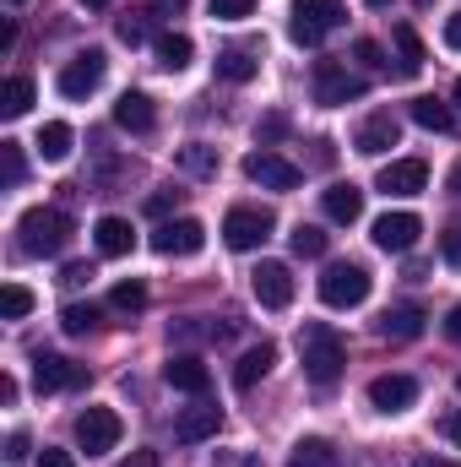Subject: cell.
I'll use <instances>...</instances> for the list:
<instances>
[{
  "label": "cell",
  "mask_w": 461,
  "mask_h": 467,
  "mask_svg": "<svg viewBox=\"0 0 461 467\" xmlns=\"http://www.w3.org/2000/svg\"><path fill=\"white\" fill-rule=\"evenodd\" d=\"M413 467H461V462H451V457H418Z\"/></svg>",
  "instance_id": "53"
},
{
  "label": "cell",
  "mask_w": 461,
  "mask_h": 467,
  "mask_svg": "<svg viewBox=\"0 0 461 467\" xmlns=\"http://www.w3.org/2000/svg\"><path fill=\"white\" fill-rule=\"evenodd\" d=\"M174 207H179V191H152V196H147V213H152V218H163V223H169V213H174Z\"/></svg>",
  "instance_id": "39"
},
{
  "label": "cell",
  "mask_w": 461,
  "mask_h": 467,
  "mask_svg": "<svg viewBox=\"0 0 461 467\" xmlns=\"http://www.w3.org/2000/svg\"><path fill=\"white\" fill-rule=\"evenodd\" d=\"M413 119H418L424 130H451V125H456L451 104H440V99H413Z\"/></svg>",
  "instance_id": "30"
},
{
  "label": "cell",
  "mask_w": 461,
  "mask_h": 467,
  "mask_svg": "<svg viewBox=\"0 0 461 467\" xmlns=\"http://www.w3.org/2000/svg\"><path fill=\"white\" fill-rule=\"evenodd\" d=\"M27 109H33V82H27V77H11V82L0 88V115L22 119Z\"/></svg>",
  "instance_id": "28"
},
{
  "label": "cell",
  "mask_w": 461,
  "mask_h": 467,
  "mask_svg": "<svg viewBox=\"0 0 461 467\" xmlns=\"http://www.w3.org/2000/svg\"><path fill=\"white\" fill-rule=\"evenodd\" d=\"M374 185H380L385 196H424V191H429V163H424V158H391Z\"/></svg>",
  "instance_id": "12"
},
{
  "label": "cell",
  "mask_w": 461,
  "mask_h": 467,
  "mask_svg": "<svg viewBox=\"0 0 461 467\" xmlns=\"http://www.w3.org/2000/svg\"><path fill=\"white\" fill-rule=\"evenodd\" d=\"M332 158H337L332 141H315V169H332Z\"/></svg>",
  "instance_id": "49"
},
{
  "label": "cell",
  "mask_w": 461,
  "mask_h": 467,
  "mask_svg": "<svg viewBox=\"0 0 461 467\" xmlns=\"http://www.w3.org/2000/svg\"><path fill=\"white\" fill-rule=\"evenodd\" d=\"M11 5H22V0H11Z\"/></svg>",
  "instance_id": "59"
},
{
  "label": "cell",
  "mask_w": 461,
  "mask_h": 467,
  "mask_svg": "<svg viewBox=\"0 0 461 467\" xmlns=\"http://www.w3.org/2000/svg\"><path fill=\"white\" fill-rule=\"evenodd\" d=\"M163 380L174 386V391H190V397H207V386H212V369L196 358V353H174L169 364H163Z\"/></svg>",
  "instance_id": "17"
},
{
  "label": "cell",
  "mask_w": 461,
  "mask_h": 467,
  "mask_svg": "<svg viewBox=\"0 0 461 467\" xmlns=\"http://www.w3.org/2000/svg\"><path fill=\"white\" fill-rule=\"evenodd\" d=\"M115 33H119V44H130V49L147 44V16H141V11H125V16L115 22Z\"/></svg>",
  "instance_id": "36"
},
{
  "label": "cell",
  "mask_w": 461,
  "mask_h": 467,
  "mask_svg": "<svg viewBox=\"0 0 461 467\" xmlns=\"http://www.w3.org/2000/svg\"><path fill=\"white\" fill-rule=\"evenodd\" d=\"M299 358H304L310 386L332 391V386L343 380V364H347V348H343V337H337V327H326V321H304V327H299Z\"/></svg>",
  "instance_id": "1"
},
{
  "label": "cell",
  "mask_w": 461,
  "mask_h": 467,
  "mask_svg": "<svg viewBox=\"0 0 461 467\" xmlns=\"http://www.w3.org/2000/svg\"><path fill=\"white\" fill-rule=\"evenodd\" d=\"M0 402H5V408L16 402V380H11V375H0Z\"/></svg>",
  "instance_id": "52"
},
{
  "label": "cell",
  "mask_w": 461,
  "mask_h": 467,
  "mask_svg": "<svg viewBox=\"0 0 461 467\" xmlns=\"http://www.w3.org/2000/svg\"><path fill=\"white\" fill-rule=\"evenodd\" d=\"M33 310V288H22V283H5V294H0V316L5 321H22Z\"/></svg>",
  "instance_id": "33"
},
{
  "label": "cell",
  "mask_w": 461,
  "mask_h": 467,
  "mask_svg": "<svg viewBox=\"0 0 461 467\" xmlns=\"http://www.w3.org/2000/svg\"><path fill=\"white\" fill-rule=\"evenodd\" d=\"M288 244H293V255H326V229L299 223V229L288 234Z\"/></svg>",
  "instance_id": "34"
},
{
  "label": "cell",
  "mask_w": 461,
  "mask_h": 467,
  "mask_svg": "<svg viewBox=\"0 0 461 467\" xmlns=\"http://www.w3.org/2000/svg\"><path fill=\"white\" fill-rule=\"evenodd\" d=\"M271 364H277V343H255V348H244V358L233 364V386H239V391H255V380H266Z\"/></svg>",
  "instance_id": "22"
},
{
  "label": "cell",
  "mask_w": 461,
  "mask_h": 467,
  "mask_svg": "<svg viewBox=\"0 0 461 467\" xmlns=\"http://www.w3.org/2000/svg\"><path fill=\"white\" fill-rule=\"evenodd\" d=\"M446 337L461 343V305H451V316H446Z\"/></svg>",
  "instance_id": "48"
},
{
  "label": "cell",
  "mask_w": 461,
  "mask_h": 467,
  "mask_svg": "<svg viewBox=\"0 0 461 467\" xmlns=\"http://www.w3.org/2000/svg\"><path fill=\"white\" fill-rule=\"evenodd\" d=\"M185 5H190V0H152V11H158V16H179Z\"/></svg>",
  "instance_id": "47"
},
{
  "label": "cell",
  "mask_w": 461,
  "mask_h": 467,
  "mask_svg": "<svg viewBox=\"0 0 461 467\" xmlns=\"http://www.w3.org/2000/svg\"><path fill=\"white\" fill-rule=\"evenodd\" d=\"M33 467H77V457H71V451H60V446H44Z\"/></svg>",
  "instance_id": "43"
},
{
  "label": "cell",
  "mask_w": 461,
  "mask_h": 467,
  "mask_svg": "<svg viewBox=\"0 0 461 467\" xmlns=\"http://www.w3.org/2000/svg\"><path fill=\"white\" fill-rule=\"evenodd\" d=\"M190 55H196L190 33H163V38H158V66H163V71H185Z\"/></svg>",
  "instance_id": "26"
},
{
  "label": "cell",
  "mask_w": 461,
  "mask_h": 467,
  "mask_svg": "<svg viewBox=\"0 0 461 467\" xmlns=\"http://www.w3.org/2000/svg\"><path fill=\"white\" fill-rule=\"evenodd\" d=\"M119 435H125V424H119L115 408H82V413H77V446H82L87 457L115 451Z\"/></svg>",
  "instance_id": "7"
},
{
  "label": "cell",
  "mask_w": 461,
  "mask_h": 467,
  "mask_svg": "<svg viewBox=\"0 0 461 467\" xmlns=\"http://www.w3.org/2000/svg\"><path fill=\"white\" fill-rule=\"evenodd\" d=\"M82 5H87V11H104V5H109V0H82Z\"/></svg>",
  "instance_id": "55"
},
{
  "label": "cell",
  "mask_w": 461,
  "mask_h": 467,
  "mask_svg": "<svg viewBox=\"0 0 461 467\" xmlns=\"http://www.w3.org/2000/svg\"><path fill=\"white\" fill-rule=\"evenodd\" d=\"M93 244H98V255L119 261V255L136 250V229H130L125 218H98V223H93Z\"/></svg>",
  "instance_id": "23"
},
{
  "label": "cell",
  "mask_w": 461,
  "mask_h": 467,
  "mask_svg": "<svg viewBox=\"0 0 461 467\" xmlns=\"http://www.w3.org/2000/svg\"><path fill=\"white\" fill-rule=\"evenodd\" d=\"M440 435H446L451 446H461V408H456V413H446V419H440Z\"/></svg>",
  "instance_id": "46"
},
{
  "label": "cell",
  "mask_w": 461,
  "mask_h": 467,
  "mask_svg": "<svg viewBox=\"0 0 461 467\" xmlns=\"http://www.w3.org/2000/svg\"><path fill=\"white\" fill-rule=\"evenodd\" d=\"M321 213H326V218H332V223H358V218H364V191H358V185H343V180H337V185H326V191H321Z\"/></svg>",
  "instance_id": "19"
},
{
  "label": "cell",
  "mask_w": 461,
  "mask_h": 467,
  "mask_svg": "<svg viewBox=\"0 0 461 467\" xmlns=\"http://www.w3.org/2000/svg\"><path fill=\"white\" fill-rule=\"evenodd\" d=\"M0 163H5V185L16 191V185H22V169H27V163H22V147H16V141H0Z\"/></svg>",
  "instance_id": "37"
},
{
  "label": "cell",
  "mask_w": 461,
  "mask_h": 467,
  "mask_svg": "<svg viewBox=\"0 0 461 467\" xmlns=\"http://www.w3.org/2000/svg\"><path fill=\"white\" fill-rule=\"evenodd\" d=\"M223 430V408H212V402H196V408H185L179 419H174V441L179 446H201V441H212Z\"/></svg>",
  "instance_id": "16"
},
{
  "label": "cell",
  "mask_w": 461,
  "mask_h": 467,
  "mask_svg": "<svg viewBox=\"0 0 461 467\" xmlns=\"http://www.w3.org/2000/svg\"><path fill=\"white\" fill-rule=\"evenodd\" d=\"M369 5H391V0H369Z\"/></svg>",
  "instance_id": "57"
},
{
  "label": "cell",
  "mask_w": 461,
  "mask_h": 467,
  "mask_svg": "<svg viewBox=\"0 0 461 467\" xmlns=\"http://www.w3.org/2000/svg\"><path fill=\"white\" fill-rule=\"evenodd\" d=\"M451 191H456V196H461V163H456V169H451Z\"/></svg>",
  "instance_id": "54"
},
{
  "label": "cell",
  "mask_w": 461,
  "mask_h": 467,
  "mask_svg": "<svg viewBox=\"0 0 461 467\" xmlns=\"http://www.w3.org/2000/svg\"><path fill=\"white\" fill-rule=\"evenodd\" d=\"M115 125H119V130H130V136H147V130L158 125V109H152V99H147V93H119Z\"/></svg>",
  "instance_id": "21"
},
{
  "label": "cell",
  "mask_w": 461,
  "mask_h": 467,
  "mask_svg": "<svg viewBox=\"0 0 461 467\" xmlns=\"http://www.w3.org/2000/svg\"><path fill=\"white\" fill-rule=\"evenodd\" d=\"M71 213H60V207H33V213H22V223H16V244H22V255H60L66 244H71Z\"/></svg>",
  "instance_id": "2"
},
{
  "label": "cell",
  "mask_w": 461,
  "mask_h": 467,
  "mask_svg": "<svg viewBox=\"0 0 461 467\" xmlns=\"http://www.w3.org/2000/svg\"><path fill=\"white\" fill-rule=\"evenodd\" d=\"M104 71H109V60H104V49H82L77 60H66V66H60V77H55V88H60V99H71V104H82V99H93V93L104 88Z\"/></svg>",
  "instance_id": "5"
},
{
  "label": "cell",
  "mask_w": 461,
  "mask_h": 467,
  "mask_svg": "<svg viewBox=\"0 0 461 467\" xmlns=\"http://www.w3.org/2000/svg\"><path fill=\"white\" fill-rule=\"evenodd\" d=\"M244 180H255V185H266V191H293V185H299V163H288V158L271 152V147H255V152L244 158Z\"/></svg>",
  "instance_id": "9"
},
{
  "label": "cell",
  "mask_w": 461,
  "mask_h": 467,
  "mask_svg": "<svg viewBox=\"0 0 461 467\" xmlns=\"http://www.w3.org/2000/svg\"><path fill=\"white\" fill-rule=\"evenodd\" d=\"M440 255H446V261L461 272V223H451V229L440 234Z\"/></svg>",
  "instance_id": "41"
},
{
  "label": "cell",
  "mask_w": 461,
  "mask_h": 467,
  "mask_svg": "<svg viewBox=\"0 0 461 467\" xmlns=\"http://www.w3.org/2000/svg\"><path fill=\"white\" fill-rule=\"evenodd\" d=\"M347 11L343 0H293V11H288V38L299 44V49H315L332 27H343Z\"/></svg>",
  "instance_id": "3"
},
{
  "label": "cell",
  "mask_w": 461,
  "mask_h": 467,
  "mask_svg": "<svg viewBox=\"0 0 461 467\" xmlns=\"http://www.w3.org/2000/svg\"><path fill=\"white\" fill-rule=\"evenodd\" d=\"M396 141H402V119L391 115V109H374V115L353 130V152H364V158H380V152H391Z\"/></svg>",
  "instance_id": "11"
},
{
  "label": "cell",
  "mask_w": 461,
  "mask_h": 467,
  "mask_svg": "<svg viewBox=\"0 0 461 467\" xmlns=\"http://www.w3.org/2000/svg\"><path fill=\"white\" fill-rule=\"evenodd\" d=\"M451 99H456V104H461V77H456V88H451Z\"/></svg>",
  "instance_id": "56"
},
{
  "label": "cell",
  "mask_w": 461,
  "mask_h": 467,
  "mask_svg": "<svg viewBox=\"0 0 461 467\" xmlns=\"http://www.w3.org/2000/svg\"><path fill=\"white\" fill-rule=\"evenodd\" d=\"M277 229V218L266 213V207H233L229 218H223V239H229V250H255V244H266Z\"/></svg>",
  "instance_id": "8"
},
{
  "label": "cell",
  "mask_w": 461,
  "mask_h": 467,
  "mask_svg": "<svg viewBox=\"0 0 461 467\" xmlns=\"http://www.w3.org/2000/svg\"><path fill=\"white\" fill-rule=\"evenodd\" d=\"M424 321H429V310L424 305H391L385 316H380V337H391V343H413L418 332H424Z\"/></svg>",
  "instance_id": "18"
},
{
  "label": "cell",
  "mask_w": 461,
  "mask_h": 467,
  "mask_svg": "<svg viewBox=\"0 0 461 467\" xmlns=\"http://www.w3.org/2000/svg\"><path fill=\"white\" fill-rule=\"evenodd\" d=\"M353 55H358V60H364L369 71H380V66H385V49H380L374 38H358V49H353Z\"/></svg>",
  "instance_id": "42"
},
{
  "label": "cell",
  "mask_w": 461,
  "mask_h": 467,
  "mask_svg": "<svg viewBox=\"0 0 461 467\" xmlns=\"http://www.w3.org/2000/svg\"><path fill=\"white\" fill-rule=\"evenodd\" d=\"M374 244L385 250V255H407L413 244H418V234H424V223H418V213H385V218H374Z\"/></svg>",
  "instance_id": "13"
},
{
  "label": "cell",
  "mask_w": 461,
  "mask_h": 467,
  "mask_svg": "<svg viewBox=\"0 0 461 467\" xmlns=\"http://www.w3.org/2000/svg\"><path fill=\"white\" fill-rule=\"evenodd\" d=\"M179 163H185V174H196V180L218 174V152H212V147H201V141H190V147L179 152Z\"/></svg>",
  "instance_id": "32"
},
{
  "label": "cell",
  "mask_w": 461,
  "mask_h": 467,
  "mask_svg": "<svg viewBox=\"0 0 461 467\" xmlns=\"http://www.w3.org/2000/svg\"><path fill=\"white\" fill-rule=\"evenodd\" d=\"M364 99V77H353L343 60H315V104L321 109H343Z\"/></svg>",
  "instance_id": "6"
},
{
  "label": "cell",
  "mask_w": 461,
  "mask_h": 467,
  "mask_svg": "<svg viewBox=\"0 0 461 467\" xmlns=\"http://www.w3.org/2000/svg\"><path fill=\"white\" fill-rule=\"evenodd\" d=\"M119 467H158V457H152V451H130Z\"/></svg>",
  "instance_id": "50"
},
{
  "label": "cell",
  "mask_w": 461,
  "mask_h": 467,
  "mask_svg": "<svg viewBox=\"0 0 461 467\" xmlns=\"http://www.w3.org/2000/svg\"><path fill=\"white\" fill-rule=\"evenodd\" d=\"M277 136H288V115H266V119H261V130H255V141H261V147H271Z\"/></svg>",
  "instance_id": "40"
},
{
  "label": "cell",
  "mask_w": 461,
  "mask_h": 467,
  "mask_svg": "<svg viewBox=\"0 0 461 467\" xmlns=\"http://www.w3.org/2000/svg\"><path fill=\"white\" fill-rule=\"evenodd\" d=\"M201 244H207V229H201L196 218L158 223V234H152V250H158V255H196Z\"/></svg>",
  "instance_id": "14"
},
{
  "label": "cell",
  "mask_w": 461,
  "mask_h": 467,
  "mask_svg": "<svg viewBox=\"0 0 461 467\" xmlns=\"http://www.w3.org/2000/svg\"><path fill=\"white\" fill-rule=\"evenodd\" d=\"M446 44H451V49H461V11L446 22Z\"/></svg>",
  "instance_id": "51"
},
{
  "label": "cell",
  "mask_w": 461,
  "mask_h": 467,
  "mask_svg": "<svg viewBox=\"0 0 461 467\" xmlns=\"http://www.w3.org/2000/svg\"><path fill=\"white\" fill-rule=\"evenodd\" d=\"M71 141H77V130H71L66 119H49V125L38 130V158H44V163H66V158H71Z\"/></svg>",
  "instance_id": "25"
},
{
  "label": "cell",
  "mask_w": 461,
  "mask_h": 467,
  "mask_svg": "<svg viewBox=\"0 0 461 467\" xmlns=\"http://www.w3.org/2000/svg\"><path fill=\"white\" fill-rule=\"evenodd\" d=\"M369 402H374L380 413H407V408L418 402V380H413V375H374V380H369Z\"/></svg>",
  "instance_id": "15"
},
{
  "label": "cell",
  "mask_w": 461,
  "mask_h": 467,
  "mask_svg": "<svg viewBox=\"0 0 461 467\" xmlns=\"http://www.w3.org/2000/svg\"><path fill=\"white\" fill-rule=\"evenodd\" d=\"M250 288H255V299L266 310H288L293 305V272H288V261H261L250 272Z\"/></svg>",
  "instance_id": "10"
},
{
  "label": "cell",
  "mask_w": 461,
  "mask_h": 467,
  "mask_svg": "<svg viewBox=\"0 0 461 467\" xmlns=\"http://www.w3.org/2000/svg\"><path fill=\"white\" fill-rule=\"evenodd\" d=\"M369 272L358 266V261H332L326 272H321V299L332 305V310H358L364 299H369Z\"/></svg>",
  "instance_id": "4"
},
{
  "label": "cell",
  "mask_w": 461,
  "mask_h": 467,
  "mask_svg": "<svg viewBox=\"0 0 461 467\" xmlns=\"http://www.w3.org/2000/svg\"><path fill=\"white\" fill-rule=\"evenodd\" d=\"M87 277H93V266H87V261H71V266L60 272V283H66V288H82Z\"/></svg>",
  "instance_id": "44"
},
{
  "label": "cell",
  "mask_w": 461,
  "mask_h": 467,
  "mask_svg": "<svg viewBox=\"0 0 461 467\" xmlns=\"http://www.w3.org/2000/svg\"><path fill=\"white\" fill-rule=\"evenodd\" d=\"M255 11V0H212V16L218 22H244Z\"/></svg>",
  "instance_id": "38"
},
{
  "label": "cell",
  "mask_w": 461,
  "mask_h": 467,
  "mask_svg": "<svg viewBox=\"0 0 461 467\" xmlns=\"http://www.w3.org/2000/svg\"><path fill=\"white\" fill-rule=\"evenodd\" d=\"M391 38H396V55H402V77H418V71H424V60H429V55H424V44H418V33H413L407 22H396V33H391Z\"/></svg>",
  "instance_id": "27"
},
{
  "label": "cell",
  "mask_w": 461,
  "mask_h": 467,
  "mask_svg": "<svg viewBox=\"0 0 461 467\" xmlns=\"http://www.w3.org/2000/svg\"><path fill=\"white\" fill-rule=\"evenodd\" d=\"M255 71H261V60H255L250 49H223V55H218V77H223V82H250Z\"/></svg>",
  "instance_id": "29"
},
{
  "label": "cell",
  "mask_w": 461,
  "mask_h": 467,
  "mask_svg": "<svg viewBox=\"0 0 461 467\" xmlns=\"http://www.w3.org/2000/svg\"><path fill=\"white\" fill-rule=\"evenodd\" d=\"M60 327H66L71 337H93V332H98V305H66V310H60Z\"/></svg>",
  "instance_id": "31"
},
{
  "label": "cell",
  "mask_w": 461,
  "mask_h": 467,
  "mask_svg": "<svg viewBox=\"0 0 461 467\" xmlns=\"http://www.w3.org/2000/svg\"><path fill=\"white\" fill-rule=\"evenodd\" d=\"M288 467H343V451H337L326 435H304V441H293Z\"/></svg>",
  "instance_id": "24"
},
{
  "label": "cell",
  "mask_w": 461,
  "mask_h": 467,
  "mask_svg": "<svg viewBox=\"0 0 461 467\" xmlns=\"http://www.w3.org/2000/svg\"><path fill=\"white\" fill-rule=\"evenodd\" d=\"M109 305H115V310H125V316H136V310L147 305V288H141L136 277H130V283H115V294H109Z\"/></svg>",
  "instance_id": "35"
},
{
  "label": "cell",
  "mask_w": 461,
  "mask_h": 467,
  "mask_svg": "<svg viewBox=\"0 0 461 467\" xmlns=\"http://www.w3.org/2000/svg\"><path fill=\"white\" fill-rule=\"evenodd\" d=\"M27 446H33V441H27V430H11V441H5V462H22V457H27Z\"/></svg>",
  "instance_id": "45"
},
{
  "label": "cell",
  "mask_w": 461,
  "mask_h": 467,
  "mask_svg": "<svg viewBox=\"0 0 461 467\" xmlns=\"http://www.w3.org/2000/svg\"><path fill=\"white\" fill-rule=\"evenodd\" d=\"M82 380V369L71 364V358H60V353H33V386L38 391H60V386H77Z\"/></svg>",
  "instance_id": "20"
},
{
  "label": "cell",
  "mask_w": 461,
  "mask_h": 467,
  "mask_svg": "<svg viewBox=\"0 0 461 467\" xmlns=\"http://www.w3.org/2000/svg\"><path fill=\"white\" fill-rule=\"evenodd\" d=\"M456 391H461V375H456Z\"/></svg>",
  "instance_id": "58"
}]
</instances>
